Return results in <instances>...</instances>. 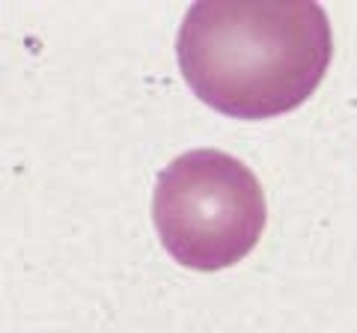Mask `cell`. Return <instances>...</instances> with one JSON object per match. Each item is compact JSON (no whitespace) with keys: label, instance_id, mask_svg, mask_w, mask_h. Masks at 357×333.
Masks as SVG:
<instances>
[{"label":"cell","instance_id":"6da1fadb","mask_svg":"<svg viewBox=\"0 0 357 333\" xmlns=\"http://www.w3.org/2000/svg\"><path fill=\"white\" fill-rule=\"evenodd\" d=\"M178 69L208 107L280 116L316 93L333 57L319 3H194L178 27Z\"/></svg>","mask_w":357,"mask_h":333},{"label":"cell","instance_id":"7a4b0ae2","mask_svg":"<svg viewBox=\"0 0 357 333\" xmlns=\"http://www.w3.org/2000/svg\"><path fill=\"white\" fill-rule=\"evenodd\" d=\"M155 229L191 271H223L259 244L268 220L256 173L220 149H191L161 170L152 196Z\"/></svg>","mask_w":357,"mask_h":333}]
</instances>
